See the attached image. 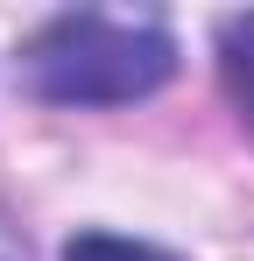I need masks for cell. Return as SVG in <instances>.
Masks as SVG:
<instances>
[{"mask_svg":"<svg viewBox=\"0 0 254 261\" xmlns=\"http://www.w3.org/2000/svg\"><path fill=\"white\" fill-rule=\"evenodd\" d=\"M176 71V36L163 14H113L78 7L42 21L21 49V85L49 106H127L148 99Z\"/></svg>","mask_w":254,"mask_h":261,"instance_id":"obj_1","label":"cell"},{"mask_svg":"<svg viewBox=\"0 0 254 261\" xmlns=\"http://www.w3.org/2000/svg\"><path fill=\"white\" fill-rule=\"evenodd\" d=\"M219 64H226V85L240 99V113L254 120V14H233L219 29Z\"/></svg>","mask_w":254,"mask_h":261,"instance_id":"obj_2","label":"cell"},{"mask_svg":"<svg viewBox=\"0 0 254 261\" xmlns=\"http://www.w3.org/2000/svg\"><path fill=\"white\" fill-rule=\"evenodd\" d=\"M64 261H176V254L148 247V240H127V233H78L64 247Z\"/></svg>","mask_w":254,"mask_h":261,"instance_id":"obj_3","label":"cell"},{"mask_svg":"<svg viewBox=\"0 0 254 261\" xmlns=\"http://www.w3.org/2000/svg\"><path fill=\"white\" fill-rule=\"evenodd\" d=\"M0 261H36V247L21 240V226H14L7 212H0Z\"/></svg>","mask_w":254,"mask_h":261,"instance_id":"obj_4","label":"cell"}]
</instances>
